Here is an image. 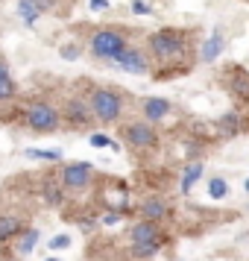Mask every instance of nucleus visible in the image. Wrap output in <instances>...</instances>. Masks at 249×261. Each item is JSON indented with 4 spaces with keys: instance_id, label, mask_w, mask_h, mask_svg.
<instances>
[{
    "instance_id": "obj_10",
    "label": "nucleus",
    "mask_w": 249,
    "mask_h": 261,
    "mask_svg": "<svg viewBox=\"0 0 249 261\" xmlns=\"http://www.w3.org/2000/svg\"><path fill=\"white\" fill-rule=\"evenodd\" d=\"M141 214H144V220H150V223H161V220L170 217V205L161 197H150V200H144Z\"/></svg>"
},
{
    "instance_id": "obj_6",
    "label": "nucleus",
    "mask_w": 249,
    "mask_h": 261,
    "mask_svg": "<svg viewBox=\"0 0 249 261\" xmlns=\"http://www.w3.org/2000/svg\"><path fill=\"white\" fill-rule=\"evenodd\" d=\"M62 188H71V191H79L85 188L91 179H94V167L88 162H71V165L62 167Z\"/></svg>"
},
{
    "instance_id": "obj_24",
    "label": "nucleus",
    "mask_w": 249,
    "mask_h": 261,
    "mask_svg": "<svg viewBox=\"0 0 249 261\" xmlns=\"http://www.w3.org/2000/svg\"><path fill=\"white\" fill-rule=\"evenodd\" d=\"M59 53H62V59L76 62V59H79V53H82V50H79V44H62V47H59Z\"/></svg>"
},
{
    "instance_id": "obj_4",
    "label": "nucleus",
    "mask_w": 249,
    "mask_h": 261,
    "mask_svg": "<svg viewBox=\"0 0 249 261\" xmlns=\"http://www.w3.org/2000/svg\"><path fill=\"white\" fill-rule=\"evenodd\" d=\"M59 112L53 103H44V100H36V103H30L26 109V123H30V129L36 132H56L59 129Z\"/></svg>"
},
{
    "instance_id": "obj_8",
    "label": "nucleus",
    "mask_w": 249,
    "mask_h": 261,
    "mask_svg": "<svg viewBox=\"0 0 249 261\" xmlns=\"http://www.w3.org/2000/svg\"><path fill=\"white\" fill-rule=\"evenodd\" d=\"M50 9H53V0H18V15L30 27L36 24L44 12H50Z\"/></svg>"
},
{
    "instance_id": "obj_20",
    "label": "nucleus",
    "mask_w": 249,
    "mask_h": 261,
    "mask_svg": "<svg viewBox=\"0 0 249 261\" xmlns=\"http://www.w3.org/2000/svg\"><path fill=\"white\" fill-rule=\"evenodd\" d=\"M208 194H211L214 200H223L226 194H229V185H226L223 176H214L211 182H208Z\"/></svg>"
},
{
    "instance_id": "obj_12",
    "label": "nucleus",
    "mask_w": 249,
    "mask_h": 261,
    "mask_svg": "<svg viewBox=\"0 0 249 261\" xmlns=\"http://www.w3.org/2000/svg\"><path fill=\"white\" fill-rule=\"evenodd\" d=\"M170 103H167L164 97H147L144 100V118H147V123H155V120H161L170 115Z\"/></svg>"
},
{
    "instance_id": "obj_2",
    "label": "nucleus",
    "mask_w": 249,
    "mask_h": 261,
    "mask_svg": "<svg viewBox=\"0 0 249 261\" xmlns=\"http://www.w3.org/2000/svg\"><path fill=\"white\" fill-rule=\"evenodd\" d=\"M88 112L103 123H115L123 115V97L115 88H94L88 97Z\"/></svg>"
},
{
    "instance_id": "obj_1",
    "label": "nucleus",
    "mask_w": 249,
    "mask_h": 261,
    "mask_svg": "<svg viewBox=\"0 0 249 261\" xmlns=\"http://www.w3.org/2000/svg\"><path fill=\"white\" fill-rule=\"evenodd\" d=\"M150 53H153L158 62H173L179 56H185L188 50V36L182 30H155L150 36Z\"/></svg>"
},
{
    "instance_id": "obj_21",
    "label": "nucleus",
    "mask_w": 249,
    "mask_h": 261,
    "mask_svg": "<svg viewBox=\"0 0 249 261\" xmlns=\"http://www.w3.org/2000/svg\"><path fill=\"white\" fill-rule=\"evenodd\" d=\"M30 159H41V162H59L62 150H26Z\"/></svg>"
},
{
    "instance_id": "obj_28",
    "label": "nucleus",
    "mask_w": 249,
    "mask_h": 261,
    "mask_svg": "<svg viewBox=\"0 0 249 261\" xmlns=\"http://www.w3.org/2000/svg\"><path fill=\"white\" fill-rule=\"evenodd\" d=\"M91 9L94 12H103V9H108V0H91Z\"/></svg>"
},
{
    "instance_id": "obj_27",
    "label": "nucleus",
    "mask_w": 249,
    "mask_h": 261,
    "mask_svg": "<svg viewBox=\"0 0 249 261\" xmlns=\"http://www.w3.org/2000/svg\"><path fill=\"white\" fill-rule=\"evenodd\" d=\"M132 12L135 15H150L153 9H150V3H144V0H132Z\"/></svg>"
},
{
    "instance_id": "obj_31",
    "label": "nucleus",
    "mask_w": 249,
    "mask_h": 261,
    "mask_svg": "<svg viewBox=\"0 0 249 261\" xmlns=\"http://www.w3.org/2000/svg\"><path fill=\"white\" fill-rule=\"evenodd\" d=\"M243 3H249V0H243Z\"/></svg>"
},
{
    "instance_id": "obj_5",
    "label": "nucleus",
    "mask_w": 249,
    "mask_h": 261,
    "mask_svg": "<svg viewBox=\"0 0 249 261\" xmlns=\"http://www.w3.org/2000/svg\"><path fill=\"white\" fill-rule=\"evenodd\" d=\"M123 135H126V144L132 150H153L158 147V135H155V126L144 123V120H132L123 126Z\"/></svg>"
},
{
    "instance_id": "obj_11",
    "label": "nucleus",
    "mask_w": 249,
    "mask_h": 261,
    "mask_svg": "<svg viewBox=\"0 0 249 261\" xmlns=\"http://www.w3.org/2000/svg\"><path fill=\"white\" fill-rule=\"evenodd\" d=\"M65 118L71 120L73 126H85V123L91 120L88 103H85V100H79V97H71V100L65 103Z\"/></svg>"
},
{
    "instance_id": "obj_23",
    "label": "nucleus",
    "mask_w": 249,
    "mask_h": 261,
    "mask_svg": "<svg viewBox=\"0 0 249 261\" xmlns=\"http://www.w3.org/2000/svg\"><path fill=\"white\" fill-rule=\"evenodd\" d=\"M88 141H91V147H108V150H118V144L112 141L108 135H103V132H94Z\"/></svg>"
},
{
    "instance_id": "obj_13",
    "label": "nucleus",
    "mask_w": 249,
    "mask_h": 261,
    "mask_svg": "<svg viewBox=\"0 0 249 261\" xmlns=\"http://www.w3.org/2000/svg\"><path fill=\"white\" fill-rule=\"evenodd\" d=\"M223 44H226L223 33H220V30H214L211 36L205 38V44L200 47V59H202V62H214L220 53H223Z\"/></svg>"
},
{
    "instance_id": "obj_15",
    "label": "nucleus",
    "mask_w": 249,
    "mask_h": 261,
    "mask_svg": "<svg viewBox=\"0 0 249 261\" xmlns=\"http://www.w3.org/2000/svg\"><path fill=\"white\" fill-rule=\"evenodd\" d=\"M18 232H21V220L15 214H0V244H6Z\"/></svg>"
},
{
    "instance_id": "obj_14",
    "label": "nucleus",
    "mask_w": 249,
    "mask_h": 261,
    "mask_svg": "<svg viewBox=\"0 0 249 261\" xmlns=\"http://www.w3.org/2000/svg\"><path fill=\"white\" fill-rule=\"evenodd\" d=\"M12 97H15V80H12V73H9L6 59L0 56V100H12Z\"/></svg>"
},
{
    "instance_id": "obj_19",
    "label": "nucleus",
    "mask_w": 249,
    "mask_h": 261,
    "mask_svg": "<svg viewBox=\"0 0 249 261\" xmlns=\"http://www.w3.org/2000/svg\"><path fill=\"white\" fill-rule=\"evenodd\" d=\"M41 197H44V202H50V205H59L62 202V188L56 185V182H44Z\"/></svg>"
},
{
    "instance_id": "obj_29",
    "label": "nucleus",
    "mask_w": 249,
    "mask_h": 261,
    "mask_svg": "<svg viewBox=\"0 0 249 261\" xmlns=\"http://www.w3.org/2000/svg\"><path fill=\"white\" fill-rule=\"evenodd\" d=\"M243 188H246V194H249V179H246V182H243Z\"/></svg>"
},
{
    "instance_id": "obj_17",
    "label": "nucleus",
    "mask_w": 249,
    "mask_h": 261,
    "mask_svg": "<svg viewBox=\"0 0 249 261\" xmlns=\"http://www.w3.org/2000/svg\"><path fill=\"white\" fill-rule=\"evenodd\" d=\"M232 91H235L237 97H243V100H249V73L243 71H232Z\"/></svg>"
},
{
    "instance_id": "obj_3",
    "label": "nucleus",
    "mask_w": 249,
    "mask_h": 261,
    "mask_svg": "<svg viewBox=\"0 0 249 261\" xmlns=\"http://www.w3.org/2000/svg\"><path fill=\"white\" fill-rule=\"evenodd\" d=\"M123 50H126V33L123 30L106 27V30H97L91 36V53L97 59H115Z\"/></svg>"
},
{
    "instance_id": "obj_16",
    "label": "nucleus",
    "mask_w": 249,
    "mask_h": 261,
    "mask_svg": "<svg viewBox=\"0 0 249 261\" xmlns=\"http://www.w3.org/2000/svg\"><path fill=\"white\" fill-rule=\"evenodd\" d=\"M200 176H202V162H190L188 167H185V173H182V194H190V188L200 182Z\"/></svg>"
},
{
    "instance_id": "obj_18",
    "label": "nucleus",
    "mask_w": 249,
    "mask_h": 261,
    "mask_svg": "<svg viewBox=\"0 0 249 261\" xmlns=\"http://www.w3.org/2000/svg\"><path fill=\"white\" fill-rule=\"evenodd\" d=\"M38 229H26L24 235H21V244H18V252H21V255H30V252H33V249H36V244H38Z\"/></svg>"
},
{
    "instance_id": "obj_30",
    "label": "nucleus",
    "mask_w": 249,
    "mask_h": 261,
    "mask_svg": "<svg viewBox=\"0 0 249 261\" xmlns=\"http://www.w3.org/2000/svg\"><path fill=\"white\" fill-rule=\"evenodd\" d=\"M47 261H59V258H47Z\"/></svg>"
},
{
    "instance_id": "obj_26",
    "label": "nucleus",
    "mask_w": 249,
    "mask_h": 261,
    "mask_svg": "<svg viewBox=\"0 0 249 261\" xmlns=\"http://www.w3.org/2000/svg\"><path fill=\"white\" fill-rule=\"evenodd\" d=\"M65 247H71V238H68V235L50 238V249H65Z\"/></svg>"
},
{
    "instance_id": "obj_22",
    "label": "nucleus",
    "mask_w": 249,
    "mask_h": 261,
    "mask_svg": "<svg viewBox=\"0 0 249 261\" xmlns=\"http://www.w3.org/2000/svg\"><path fill=\"white\" fill-rule=\"evenodd\" d=\"M220 126H223V132H237L240 129V118H237V112H229L226 118H220Z\"/></svg>"
},
{
    "instance_id": "obj_9",
    "label": "nucleus",
    "mask_w": 249,
    "mask_h": 261,
    "mask_svg": "<svg viewBox=\"0 0 249 261\" xmlns=\"http://www.w3.org/2000/svg\"><path fill=\"white\" fill-rule=\"evenodd\" d=\"M132 247H141V244H158L161 247V232H158V223H150V220H141V223L132 226Z\"/></svg>"
},
{
    "instance_id": "obj_7",
    "label": "nucleus",
    "mask_w": 249,
    "mask_h": 261,
    "mask_svg": "<svg viewBox=\"0 0 249 261\" xmlns=\"http://www.w3.org/2000/svg\"><path fill=\"white\" fill-rule=\"evenodd\" d=\"M115 68H120V71H129V73H147L150 71V62H147V56H144L141 50H123V53H118L115 56Z\"/></svg>"
},
{
    "instance_id": "obj_25",
    "label": "nucleus",
    "mask_w": 249,
    "mask_h": 261,
    "mask_svg": "<svg viewBox=\"0 0 249 261\" xmlns=\"http://www.w3.org/2000/svg\"><path fill=\"white\" fill-rule=\"evenodd\" d=\"M135 249V255H141V258H150V255H155V252H158V244H141V247H132Z\"/></svg>"
}]
</instances>
